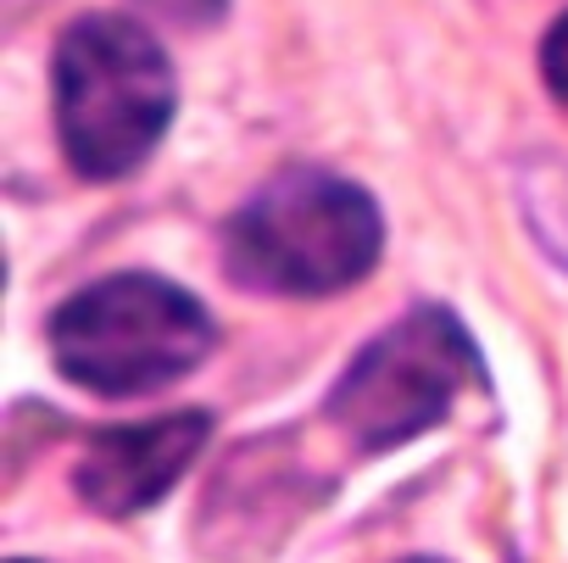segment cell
I'll use <instances>...</instances> for the list:
<instances>
[{
	"label": "cell",
	"mask_w": 568,
	"mask_h": 563,
	"mask_svg": "<svg viewBox=\"0 0 568 563\" xmlns=\"http://www.w3.org/2000/svg\"><path fill=\"white\" fill-rule=\"evenodd\" d=\"M385 218L357 179L313 162L278 168L223 223V268L262 296H335L379 268Z\"/></svg>",
	"instance_id": "cell-1"
},
{
	"label": "cell",
	"mask_w": 568,
	"mask_h": 563,
	"mask_svg": "<svg viewBox=\"0 0 568 563\" xmlns=\"http://www.w3.org/2000/svg\"><path fill=\"white\" fill-rule=\"evenodd\" d=\"M51 107L68 168L90 184H118L151 162L179 112L173 62L134 18H73L51 57Z\"/></svg>",
	"instance_id": "cell-2"
},
{
	"label": "cell",
	"mask_w": 568,
	"mask_h": 563,
	"mask_svg": "<svg viewBox=\"0 0 568 563\" xmlns=\"http://www.w3.org/2000/svg\"><path fill=\"white\" fill-rule=\"evenodd\" d=\"M45 341L57 374L79 391L151 396L212 358L217 319L162 273H106L51 313Z\"/></svg>",
	"instance_id": "cell-3"
},
{
	"label": "cell",
	"mask_w": 568,
	"mask_h": 563,
	"mask_svg": "<svg viewBox=\"0 0 568 563\" xmlns=\"http://www.w3.org/2000/svg\"><path fill=\"white\" fill-rule=\"evenodd\" d=\"M490 369L440 302H418L390 330H379L329 391V424L346 430L357 452H396L435 430L463 391H485Z\"/></svg>",
	"instance_id": "cell-4"
},
{
	"label": "cell",
	"mask_w": 568,
	"mask_h": 563,
	"mask_svg": "<svg viewBox=\"0 0 568 563\" xmlns=\"http://www.w3.org/2000/svg\"><path fill=\"white\" fill-rule=\"evenodd\" d=\"M212 441V413L179 408L145 424H101L90 430L79 463H73V491L90 513L123 524L151 513L206 452Z\"/></svg>",
	"instance_id": "cell-5"
},
{
	"label": "cell",
	"mask_w": 568,
	"mask_h": 563,
	"mask_svg": "<svg viewBox=\"0 0 568 563\" xmlns=\"http://www.w3.org/2000/svg\"><path fill=\"white\" fill-rule=\"evenodd\" d=\"M540 79H546V90H551V101L568 112V12L546 29V40H540Z\"/></svg>",
	"instance_id": "cell-6"
},
{
	"label": "cell",
	"mask_w": 568,
	"mask_h": 563,
	"mask_svg": "<svg viewBox=\"0 0 568 563\" xmlns=\"http://www.w3.org/2000/svg\"><path fill=\"white\" fill-rule=\"evenodd\" d=\"M402 563H446V557H402Z\"/></svg>",
	"instance_id": "cell-7"
},
{
	"label": "cell",
	"mask_w": 568,
	"mask_h": 563,
	"mask_svg": "<svg viewBox=\"0 0 568 563\" xmlns=\"http://www.w3.org/2000/svg\"><path fill=\"white\" fill-rule=\"evenodd\" d=\"M12 563H34V557H12Z\"/></svg>",
	"instance_id": "cell-8"
}]
</instances>
